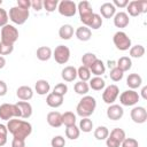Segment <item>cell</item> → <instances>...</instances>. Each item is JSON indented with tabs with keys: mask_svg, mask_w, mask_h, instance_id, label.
Returning a JSON list of instances; mask_svg holds the SVG:
<instances>
[{
	"mask_svg": "<svg viewBox=\"0 0 147 147\" xmlns=\"http://www.w3.org/2000/svg\"><path fill=\"white\" fill-rule=\"evenodd\" d=\"M7 130L9 133L13 134L14 138H20L25 140L32 133V125L24 119L20 118H11L7 123Z\"/></svg>",
	"mask_w": 147,
	"mask_h": 147,
	"instance_id": "obj_1",
	"label": "cell"
},
{
	"mask_svg": "<svg viewBox=\"0 0 147 147\" xmlns=\"http://www.w3.org/2000/svg\"><path fill=\"white\" fill-rule=\"evenodd\" d=\"M95 108H96L95 98H93L91 95H84L79 100V102H78V105L76 107V111H77L78 116L84 118V117H90L94 113Z\"/></svg>",
	"mask_w": 147,
	"mask_h": 147,
	"instance_id": "obj_2",
	"label": "cell"
},
{
	"mask_svg": "<svg viewBox=\"0 0 147 147\" xmlns=\"http://www.w3.org/2000/svg\"><path fill=\"white\" fill-rule=\"evenodd\" d=\"M77 11L79 13V20L80 22L85 25V26H90L91 22H92V18L94 16V11L92 9V6L88 1L86 0H83L80 2H78L77 5Z\"/></svg>",
	"mask_w": 147,
	"mask_h": 147,
	"instance_id": "obj_3",
	"label": "cell"
},
{
	"mask_svg": "<svg viewBox=\"0 0 147 147\" xmlns=\"http://www.w3.org/2000/svg\"><path fill=\"white\" fill-rule=\"evenodd\" d=\"M29 16H30L29 9H23V8L18 7V6L11 7V8L9 9V14H8L9 20H10L13 23L17 24V25L24 24V23L28 21Z\"/></svg>",
	"mask_w": 147,
	"mask_h": 147,
	"instance_id": "obj_4",
	"label": "cell"
},
{
	"mask_svg": "<svg viewBox=\"0 0 147 147\" xmlns=\"http://www.w3.org/2000/svg\"><path fill=\"white\" fill-rule=\"evenodd\" d=\"M18 39V30L11 25L7 24L1 28V41L6 45H14Z\"/></svg>",
	"mask_w": 147,
	"mask_h": 147,
	"instance_id": "obj_5",
	"label": "cell"
},
{
	"mask_svg": "<svg viewBox=\"0 0 147 147\" xmlns=\"http://www.w3.org/2000/svg\"><path fill=\"white\" fill-rule=\"evenodd\" d=\"M0 118L3 121H9L11 118H21V113L16 103L0 105Z\"/></svg>",
	"mask_w": 147,
	"mask_h": 147,
	"instance_id": "obj_6",
	"label": "cell"
},
{
	"mask_svg": "<svg viewBox=\"0 0 147 147\" xmlns=\"http://www.w3.org/2000/svg\"><path fill=\"white\" fill-rule=\"evenodd\" d=\"M125 138H126L125 131L121 127H115L108 134L106 139V145L107 147H121V144Z\"/></svg>",
	"mask_w": 147,
	"mask_h": 147,
	"instance_id": "obj_7",
	"label": "cell"
},
{
	"mask_svg": "<svg viewBox=\"0 0 147 147\" xmlns=\"http://www.w3.org/2000/svg\"><path fill=\"white\" fill-rule=\"evenodd\" d=\"M127 10V15L132 17H137L140 14H144L147 11V1L146 0H132L127 3L125 7Z\"/></svg>",
	"mask_w": 147,
	"mask_h": 147,
	"instance_id": "obj_8",
	"label": "cell"
},
{
	"mask_svg": "<svg viewBox=\"0 0 147 147\" xmlns=\"http://www.w3.org/2000/svg\"><path fill=\"white\" fill-rule=\"evenodd\" d=\"M113 42L119 51H127L132 46L130 37L124 31H117L113 37Z\"/></svg>",
	"mask_w": 147,
	"mask_h": 147,
	"instance_id": "obj_9",
	"label": "cell"
},
{
	"mask_svg": "<svg viewBox=\"0 0 147 147\" xmlns=\"http://www.w3.org/2000/svg\"><path fill=\"white\" fill-rule=\"evenodd\" d=\"M139 99H140V95L138 94V92L136 90H126V91L122 92L121 95H119L121 105L122 106H127V107L137 105Z\"/></svg>",
	"mask_w": 147,
	"mask_h": 147,
	"instance_id": "obj_10",
	"label": "cell"
},
{
	"mask_svg": "<svg viewBox=\"0 0 147 147\" xmlns=\"http://www.w3.org/2000/svg\"><path fill=\"white\" fill-rule=\"evenodd\" d=\"M57 11L65 17H72L77 11V5L71 0H62L57 5Z\"/></svg>",
	"mask_w": 147,
	"mask_h": 147,
	"instance_id": "obj_11",
	"label": "cell"
},
{
	"mask_svg": "<svg viewBox=\"0 0 147 147\" xmlns=\"http://www.w3.org/2000/svg\"><path fill=\"white\" fill-rule=\"evenodd\" d=\"M119 95V88L117 85L115 84H110L108 86H106L103 88V92H102V100L107 105H113L116 99L118 98Z\"/></svg>",
	"mask_w": 147,
	"mask_h": 147,
	"instance_id": "obj_12",
	"label": "cell"
},
{
	"mask_svg": "<svg viewBox=\"0 0 147 147\" xmlns=\"http://www.w3.org/2000/svg\"><path fill=\"white\" fill-rule=\"evenodd\" d=\"M52 56L54 57L56 63L65 64L70 59V49H69V47H67L64 45H59L53 51V55Z\"/></svg>",
	"mask_w": 147,
	"mask_h": 147,
	"instance_id": "obj_13",
	"label": "cell"
},
{
	"mask_svg": "<svg viewBox=\"0 0 147 147\" xmlns=\"http://www.w3.org/2000/svg\"><path fill=\"white\" fill-rule=\"evenodd\" d=\"M131 119L137 123V124H144L147 121V110L145 107L141 106H136L132 108L131 113H130Z\"/></svg>",
	"mask_w": 147,
	"mask_h": 147,
	"instance_id": "obj_14",
	"label": "cell"
},
{
	"mask_svg": "<svg viewBox=\"0 0 147 147\" xmlns=\"http://www.w3.org/2000/svg\"><path fill=\"white\" fill-rule=\"evenodd\" d=\"M124 115V109L122 108V106L119 105H109V107L107 108V117L111 121H118L123 117Z\"/></svg>",
	"mask_w": 147,
	"mask_h": 147,
	"instance_id": "obj_15",
	"label": "cell"
},
{
	"mask_svg": "<svg viewBox=\"0 0 147 147\" xmlns=\"http://www.w3.org/2000/svg\"><path fill=\"white\" fill-rule=\"evenodd\" d=\"M129 23H130V18L125 11H118L114 15V25L116 28H119V29L126 28Z\"/></svg>",
	"mask_w": 147,
	"mask_h": 147,
	"instance_id": "obj_16",
	"label": "cell"
},
{
	"mask_svg": "<svg viewBox=\"0 0 147 147\" xmlns=\"http://www.w3.org/2000/svg\"><path fill=\"white\" fill-rule=\"evenodd\" d=\"M46 121L52 127H60L62 125V114L59 111H49L46 116Z\"/></svg>",
	"mask_w": 147,
	"mask_h": 147,
	"instance_id": "obj_17",
	"label": "cell"
},
{
	"mask_svg": "<svg viewBox=\"0 0 147 147\" xmlns=\"http://www.w3.org/2000/svg\"><path fill=\"white\" fill-rule=\"evenodd\" d=\"M16 95L20 100L22 101H29L32 99L33 96V90L30 86L26 85H22L16 90Z\"/></svg>",
	"mask_w": 147,
	"mask_h": 147,
	"instance_id": "obj_18",
	"label": "cell"
},
{
	"mask_svg": "<svg viewBox=\"0 0 147 147\" xmlns=\"http://www.w3.org/2000/svg\"><path fill=\"white\" fill-rule=\"evenodd\" d=\"M61 77L64 82H74L76 78H77V69L72 65H68V67H64L61 71Z\"/></svg>",
	"mask_w": 147,
	"mask_h": 147,
	"instance_id": "obj_19",
	"label": "cell"
},
{
	"mask_svg": "<svg viewBox=\"0 0 147 147\" xmlns=\"http://www.w3.org/2000/svg\"><path fill=\"white\" fill-rule=\"evenodd\" d=\"M16 106L20 109L21 118L28 119V118L31 117V115H32V106H31L30 102H28V101H18L16 103Z\"/></svg>",
	"mask_w": 147,
	"mask_h": 147,
	"instance_id": "obj_20",
	"label": "cell"
},
{
	"mask_svg": "<svg viewBox=\"0 0 147 147\" xmlns=\"http://www.w3.org/2000/svg\"><path fill=\"white\" fill-rule=\"evenodd\" d=\"M100 13L102 17L105 18H111L116 14V8L111 2H105L100 6Z\"/></svg>",
	"mask_w": 147,
	"mask_h": 147,
	"instance_id": "obj_21",
	"label": "cell"
},
{
	"mask_svg": "<svg viewBox=\"0 0 147 147\" xmlns=\"http://www.w3.org/2000/svg\"><path fill=\"white\" fill-rule=\"evenodd\" d=\"M75 36H76L77 39L80 40V41H87V40H90L91 37H92V31H91V29H88L87 26L82 25V26H79V28L76 29Z\"/></svg>",
	"mask_w": 147,
	"mask_h": 147,
	"instance_id": "obj_22",
	"label": "cell"
},
{
	"mask_svg": "<svg viewBox=\"0 0 147 147\" xmlns=\"http://www.w3.org/2000/svg\"><path fill=\"white\" fill-rule=\"evenodd\" d=\"M51 85L46 79H38L34 84V91L39 95H46L49 93Z\"/></svg>",
	"mask_w": 147,
	"mask_h": 147,
	"instance_id": "obj_23",
	"label": "cell"
},
{
	"mask_svg": "<svg viewBox=\"0 0 147 147\" xmlns=\"http://www.w3.org/2000/svg\"><path fill=\"white\" fill-rule=\"evenodd\" d=\"M142 84V78L138 74H130L126 78V85L129 86L130 90H136L140 87Z\"/></svg>",
	"mask_w": 147,
	"mask_h": 147,
	"instance_id": "obj_24",
	"label": "cell"
},
{
	"mask_svg": "<svg viewBox=\"0 0 147 147\" xmlns=\"http://www.w3.org/2000/svg\"><path fill=\"white\" fill-rule=\"evenodd\" d=\"M46 103L51 108H59L63 103V96H60L54 93H48L46 96Z\"/></svg>",
	"mask_w": 147,
	"mask_h": 147,
	"instance_id": "obj_25",
	"label": "cell"
},
{
	"mask_svg": "<svg viewBox=\"0 0 147 147\" xmlns=\"http://www.w3.org/2000/svg\"><path fill=\"white\" fill-rule=\"evenodd\" d=\"M90 71H91V74H93L94 76L101 77V76L106 72V65H105V63L102 62V60L98 59V60L90 67Z\"/></svg>",
	"mask_w": 147,
	"mask_h": 147,
	"instance_id": "obj_26",
	"label": "cell"
},
{
	"mask_svg": "<svg viewBox=\"0 0 147 147\" xmlns=\"http://www.w3.org/2000/svg\"><path fill=\"white\" fill-rule=\"evenodd\" d=\"M36 55H37V59L39 61H48L52 57L53 52H52L51 47H48V46H40L37 49Z\"/></svg>",
	"mask_w": 147,
	"mask_h": 147,
	"instance_id": "obj_27",
	"label": "cell"
},
{
	"mask_svg": "<svg viewBox=\"0 0 147 147\" xmlns=\"http://www.w3.org/2000/svg\"><path fill=\"white\" fill-rule=\"evenodd\" d=\"M59 36L63 40H69L74 36V28L70 24H63L59 29Z\"/></svg>",
	"mask_w": 147,
	"mask_h": 147,
	"instance_id": "obj_28",
	"label": "cell"
},
{
	"mask_svg": "<svg viewBox=\"0 0 147 147\" xmlns=\"http://www.w3.org/2000/svg\"><path fill=\"white\" fill-rule=\"evenodd\" d=\"M116 67L118 69H121L123 72L129 71L131 69V67H132V61H131V59L129 56H122L116 61Z\"/></svg>",
	"mask_w": 147,
	"mask_h": 147,
	"instance_id": "obj_29",
	"label": "cell"
},
{
	"mask_svg": "<svg viewBox=\"0 0 147 147\" xmlns=\"http://www.w3.org/2000/svg\"><path fill=\"white\" fill-rule=\"evenodd\" d=\"M88 86H90V88H92V90H94V91H101V90H103L105 87H106V82L103 80V78H101V77H93V78H91L90 80H88Z\"/></svg>",
	"mask_w": 147,
	"mask_h": 147,
	"instance_id": "obj_30",
	"label": "cell"
},
{
	"mask_svg": "<svg viewBox=\"0 0 147 147\" xmlns=\"http://www.w3.org/2000/svg\"><path fill=\"white\" fill-rule=\"evenodd\" d=\"M145 47L142 45H134V46H131L130 49H129V53H130V56L131 57H134V59H140L145 55Z\"/></svg>",
	"mask_w": 147,
	"mask_h": 147,
	"instance_id": "obj_31",
	"label": "cell"
},
{
	"mask_svg": "<svg viewBox=\"0 0 147 147\" xmlns=\"http://www.w3.org/2000/svg\"><path fill=\"white\" fill-rule=\"evenodd\" d=\"M74 90H75V92H76L77 94L84 96V95H87V93H88V91H90V86H88V84H87L86 82L79 80V82H77V83L74 85Z\"/></svg>",
	"mask_w": 147,
	"mask_h": 147,
	"instance_id": "obj_32",
	"label": "cell"
},
{
	"mask_svg": "<svg viewBox=\"0 0 147 147\" xmlns=\"http://www.w3.org/2000/svg\"><path fill=\"white\" fill-rule=\"evenodd\" d=\"M65 125V127L76 125V115L72 111H65L62 114V125Z\"/></svg>",
	"mask_w": 147,
	"mask_h": 147,
	"instance_id": "obj_33",
	"label": "cell"
},
{
	"mask_svg": "<svg viewBox=\"0 0 147 147\" xmlns=\"http://www.w3.org/2000/svg\"><path fill=\"white\" fill-rule=\"evenodd\" d=\"M96 60H98L96 55H95L94 53H91V52H87V53H85V54L82 56V63H83V65L86 67V68H88V69H90V67H91Z\"/></svg>",
	"mask_w": 147,
	"mask_h": 147,
	"instance_id": "obj_34",
	"label": "cell"
},
{
	"mask_svg": "<svg viewBox=\"0 0 147 147\" xmlns=\"http://www.w3.org/2000/svg\"><path fill=\"white\" fill-rule=\"evenodd\" d=\"M79 134H80V130L78 126L76 125H71V126H68L65 129V137L70 140H76L79 138Z\"/></svg>",
	"mask_w": 147,
	"mask_h": 147,
	"instance_id": "obj_35",
	"label": "cell"
},
{
	"mask_svg": "<svg viewBox=\"0 0 147 147\" xmlns=\"http://www.w3.org/2000/svg\"><path fill=\"white\" fill-rule=\"evenodd\" d=\"M78 127H79L80 131H83V132H85V133H88V132H91L92 129H93V122H92V119H90L88 117H84V118L80 119Z\"/></svg>",
	"mask_w": 147,
	"mask_h": 147,
	"instance_id": "obj_36",
	"label": "cell"
},
{
	"mask_svg": "<svg viewBox=\"0 0 147 147\" xmlns=\"http://www.w3.org/2000/svg\"><path fill=\"white\" fill-rule=\"evenodd\" d=\"M108 134H109V130L103 125H100L94 130V137L96 140H106Z\"/></svg>",
	"mask_w": 147,
	"mask_h": 147,
	"instance_id": "obj_37",
	"label": "cell"
},
{
	"mask_svg": "<svg viewBox=\"0 0 147 147\" xmlns=\"http://www.w3.org/2000/svg\"><path fill=\"white\" fill-rule=\"evenodd\" d=\"M77 77H79V79L82 82H87L91 79V71L88 68L84 67V65H80L78 69H77Z\"/></svg>",
	"mask_w": 147,
	"mask_h": 147,
	"instance_id": "obj_38",
	"label": "cell"
},
{
	"mask_svg": "<svg viewBox=\"0 0 147 147\" xmlns=\"http://www.w3.org/2000/svg\"><path fill=\"white\" fill-rule=\"evenodd\" d=\"M123 76H124V72H123L121 69H118L117 67L110 69L109 77H110V79H111L113 82H119V80H122Z\"/></svg>",
	"mask_w": 147,
	"mask_h": 147,
	"instance_id": "obj_39",
	"label": "cell"
},
{
	"mask_svg": "<svg viewBox=\"0 0 147 147\" xmlns=\"http://www.w3.org/2000/svg\"><path fill=\"white\" fill-rule=\"evenodd\" d=\"M67 92H68V86H67V84H65V83H59V84H56V85L53 87V92H52V93L57 94V95H60V96H64V95L67 94Z\"/></svg>",
	"mask_w": 147,
	"mask_h": 147,
	"instance_id": "obj_40",
	"label": "cell"
},
{
	"mask_svg": "<svg viewBox=\"0 0 147 147\" xmlns=\"http://www.w3.org/2000/svg\"><path fill=\"white\" fill-rule=\"evenodd\" d=\"M57 5H59L57 0H45V1H42V7L48 13H53L55 9H57Z\"/></svg>",
	"mask_w": 147,
	"mask_h": 147,
	"instance_id": "obj_41",
	"label": "cell"
},
{
	"mask_svg": "<svg viewBox=\"0 0 147 147\" xmlns=\"http://www.w3.org/2000/svg\"><path fill=\"white\" fill-rule=\"evenodd\" d=\"M101 26H102V18H101V16H100L99 14H95V13H94V16H93V18H92V22H91L88 29L98 30V29H100Z\"/></svg>",
	"mask_w": 147,
	"mask_h": 147,
	"instance_id": "obj_42",
	"label": "cell"
},
{
	"mask_svg": "<svg viewBox=\"0 0 147 147\" xmlns=\"http://www.w3.org/2000/svg\"><path fill=\"white\" fill-rule=\"evenodd\" d=\"M7 136H8L7 126L5 124H0V147L7 144Z\"/></svg>",
	"mask_w": 147,
	"mask_h": 147,
	"instance_id": "obj_43",
	"label": "cell"
},
{
	"mask_svg": "<svg viewBox=\"0 0 147 147\" xmlns=\"http://www.w3.org/2000/svg\"><path fill=\"white\" fill-rule=\"evenodd\" d=\"M52 147H64L65 146V139L62 136H55L51 140Z\"/></svg>",
	"mask_w": 147,
	"mask_h": 147,
	"instance_id": "obj_44",
	"label": "cell"
},
{
	"mask_svg": "<svg viewBox=\"0 0 147 147\" xmlns=\"http://www.w3.org/2000/svg\"><path fill=\"white\" fill-rule=\"evenodd\" d=\"M121 147H139V142L134 138H125L122 141Z\"/></svg>",
	"mask_w": 147,
	"mask_h": 147,
	"instance_id": "obj_45",
	"label": "cell"
},
{
	"mask_svg": "<svg viewBox=\"0 0 147 147\" xmlns=\"http://www.w3.org/2000/svg\"><path fill=\"white\" fill-rule=\"evenodd\" d=\"M8 20H9L8 13L6 11V9H3V8L0 7V28L7 25L8 24Z\"/></svg>",
	"mask_w": 147,
	"mask_h": 147,
	"instance_id": "obj_46",
	"label": "cell"
},
{
	"mask_svg": "<svg viewBox=\"0 0 147 147\" xmlns=\"http://www.w3.org/2000/svg\"><path fill=\"white\" fill-rule=\"evenodd\" d=\"M14 51V45H6V44H2L1 42V51H0V55L3 56V55H9L11 54Z\"/></svg>",
	"mask_w": 147,
	"mask_h": 147,
	"instance_id": "obj_47",
	"label": "cell"
},
{
	"mask_svg": "<svg viewBox=\"0 0 147 147\" xmlns=\"http://www.w3.org/2000/svg\"><path fill=\"white\" fill-rule=\"evenodd\" d=\"M31 8L36 11H40L42 9V0H31Z\"/></svg>",
	"mask_w": 147,
	"mask_h": 147,
	"instance_id": "obj_48",
	"label": "cell"
},
{
	"mask_svg": "<svg viewBox=\"0 0 147 147\" xmlns=\"http://www.w3.org/2000/svg\"><path fill=\"white\" fill-rule=\"evenodd\" d=\"M11 147H26L25 146V140L20 139V138H13Z\"/></svg>",
	"mask_w": 147,
	"mask_h": 147,
	"instance_id": "obj_49",
	"label": "cell"
},
{
	"mask_svg": "<svg viewBox=\"0 0 147 147\" xmlns=\"http://www.w3.org/2000/svg\"><path fill=\"white\" fill-rule=\"evenodd\" d=\"M16 6H18L23 9H29L31 7V0H17Z\"/></svg>",
	"mask_w": 147,
	"mask_h": 147,
	"instance_id": "obj_50",
	"label": "cell"
},
{
	"mask_svg": "<svg viewBox=\"0 0 147 147\" xmlns=\"http://www.w3.org/2000/svg\"><path fill=\"white\" fill-rule=\"evenodd\" d=\"M111 3L115 6V8L116 7H118V8H125L127 6L129 1L127 0H114Z\"/></svg>",
	"mask_w": 147,
	"mask_h": 147,
	"instance_id": "obj_51",
	"label": "cell"
},
{
	"mask_svg": "<svg viewBox=\"0 0 147 147\" xmlns=\"http://www.w3.org/2000/svg\"><path fill=\"white\" fill-rule=\"evenodd\" d=\"M7 91H8V87H7V84L0 79V96H3L7 94Z\"/></svg>",
	"mask_w": 147,
	"mask_h": 147,
	"instance_id": "obj_52",
	"label": "cell"
},
{
	"mask_svg": "<svg viewBox=\"0 0 147 147\" xmlns=\"http://www.w3.org/2000/svg\"><path fill=\"white\" fill-rule=\"evenodd\" d=\"M141 96L144 100H147V86H144L141 88Z\"/></svg>",
	"mask_w": 147,
	"mask_h": 147,
	"instance_id": "obj_53",
	"label": "cell"
},
{
	"mask_svg": "<svg viewBox=\"0 0 147 147\" xmlns=\"http://www.w3.org/2000/svg\"><path fill=\"white\" fill-rule=\"evenodd\" d=\"M107 67H108L109 69H113V68H115V67H116V62H115V61H113V60H111V61L109 60V61L107 62Z\"/></svg>",
	"mask_w": 147,
	"mask_h": 147,
	"instance_id": "obj_54",
	"label": "cell"
},
{
	"mask_svg": "<svg viewBox=\"0 0 147 147\" xmlns=\"http://www.w3.org/2000/svg\"><path fill=\"white\" fill-rule=\"evenodd\" d=\"M5 65H6V59H5V56L0 55V69H2Z\"/></svg>",
	"mask_w": 147,
	"mask_h": 147,
	"instance_id": "obj_55",
	"label": "cell"
},
{
	"mask_svg": "<svg viewBox=\"0 0 147 147\" xmlns=\"http://www.w3.org/2000/svg\"><path fill=\"white\" fill-rule=\"evenodd\" d=\"M1 5H2V0H0V6H1Z\"/></svg>",
	"mask_w": 147,
	"mask_h": 147,
	"instance_id": "obj_56",
	"label": "cell"
},
{
	"mask_svg": "<svg viewBox=\"0 0 147 147\" xmlns=\"http://www.w3.org/2000/svg\"><path fill=\"white\" fill-rule=\"evenodd\" d=\"M0 51H1V42H0Z\"/></svg>",
	"mask_w": 147,
	"mask_h": 147,
	"instance_id": "obj_57",
	"label": "cell"
}]
</instances>
